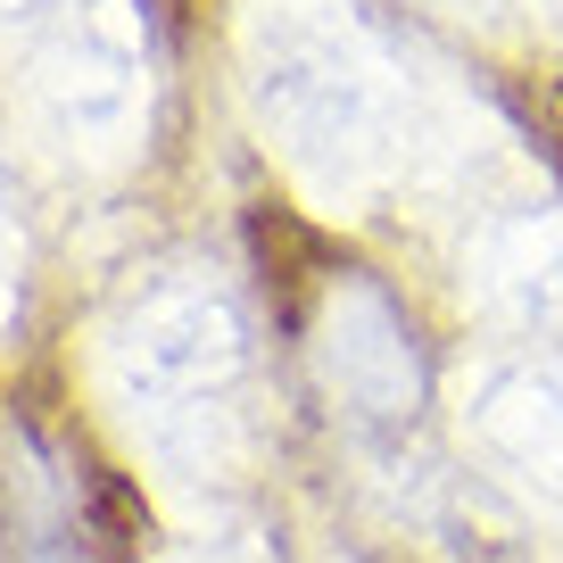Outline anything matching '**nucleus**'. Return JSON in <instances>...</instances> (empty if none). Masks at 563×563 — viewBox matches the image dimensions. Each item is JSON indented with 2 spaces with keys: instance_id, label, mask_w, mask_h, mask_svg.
<instances>
[{
  "instance_id": "1",
  "label": "nucleus",
  "mask_w": 563,
  "mask_h": 563,
  "mask_svg": "<svg viewBox=\"0 0 563 563\" xmlns=\"http://www.w3.org/2000/svg\"><path fill=\"white\" fill-rule=\"evenodd\" d=\"M249 100H257L265 133L290 150V166H307L316 183H340V191L373 183L389 166V150H398L389 84L332 25L257 18V34H249Z\"/></svg>"
},
{
  "instance_id": "2",
  "label": "nucleus",
  "mask_w": 563,
  "mask_h": 563,
  "mask_svg": "<svg viewBox=\"0 0 563 563\" xmlns=\"http://www.w3.org/2000/svg\"><path fill=\"white\" fill-rule=\"evenodd\" d=\"M249 365V332L232 316L224 290L208 282H158L150 299L124 307V323L108 332V382L141 422H208L224 415L232 382Z\"/></svg>"
},
{
  "instance_id": "3",
  "label": "nucleus",
  "mask_w": 563,
  "mask_h": 563,
  "mask_svg": "<svg viewBox=\"0 0 563 563\" xmlns=\"http://www.w3.org/2000/svg\"><path fill=\"white\" fill-rule=\"evenodd\" d=\"M34 100H42V124L84 158H117L133 141L141 100H150V51H141V25L124 0H75L51 25Z\"/></svg>"
},
{
  "instance_id": "4",
  "label": "nucleus",
  "mask_w": 563,
  "mask_h": 563,
  "mask_svg": "<svg viewBox=\"0 0 563 563\" xmlns=\"http://www.w3.org/2000/svg\"><path fill=\"white\" fill-rule=\"evenodd\" d=\"M307 356H316V382L332 406H349L356 422H406L422 406V349L415 323L398 316L382 282L340 274L323 290L316 323H307Z\"/></svg>"
},
{
  "instance_id": "5",
  "label": "nucleus",
  "mask_w": 563,
  "mask_h": 563,
  "mask_svg": "<svg viewBox=\"0 0 563 563\" xmlns=\"http://www.w3.org/2000/svg\"><path fill=\"white\" fill-rule=\"evenodd\" d=\"M464 422H473V440L489 448L506 473H522L530 489L563 497V349L489 365L473 382Z\"/></svg>"
},
{
  "instance_id": "6",
  "label": "nucleus",
  "mask_w": 563,
  "mask_h": 563,
  "mask_svg": "<svg viewBox=\"0 0 563 563\" xmlns=\"http://www.w3.org/2000/svg\"><path fill=\"white\" fill-rule=\"evenodd\" d=\"M481 290L522 332L563 340V216H514L481 241Z\"/></svg>"
},
{
  "instance_id": "7",
  "label": "nucleus",
  "mask_w": 563,
  "mask_h": 563,
  "mask_svg": "<svg viewBox=\"0 0 563 563\" xmlns=\"http://www.w3.org/2000/svg\"><path fill=\"white\" fill-rule=\"evenodd\" d=\"M18 307H25V241H18V224H9V208H0V340H9Z\"/></svg>"
},
{
  "instance_id": "8",
  "label": "nucleus",
  "mask_w": 563,
  "mask_h": 563,
  "mask_svg": "<svg viewBox=\"0 0 563 563\" xmlns=\"http://www.w3.org/2000/svg\"><path fill=\"white\" fill-rule=\"evenodd\" d=\"M67 9H75V0H0V18H67Z\"/></svg>"
}]
</instances>
